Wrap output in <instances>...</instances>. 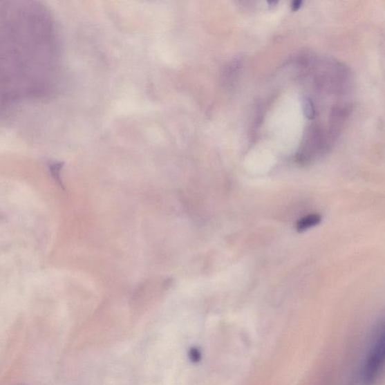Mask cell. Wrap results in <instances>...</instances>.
<instances>
[{"mask_svg": "<svg viewBox=\"0 0 385 385\" xmlns=\"http://www.w3.org/2000/svg\"><path fill=\"white\" fill-rule=\"evenodd\" d=\"M384 335L382 332L375 341L364 366V379L366 384H371L378 379L384 366Z\"/></svg>", "mask_w": 385, "mask_h": 385, "instance_id": "cell-1", "label": "cell"}, {"mask_svg": "<svg viewBox=\"0 0 385 385\" xmlns=\"http://www.w3.org/2000/svg\"><path fill=\"white\" fill-rule=\"evenodd\" d=\"M321 220V216L318 215V214H311V215L304 216L298 220L297 229L301 232V231H305L319 225Z\"/></svg>", "mask_w": 385, "mask_h": 385, "instance_id": "cell-2", "label": "cell"}, {"mask_svg": "<svg viewBox=\"0 0 385 385\" xmlns=\"http://www.w3.org/2000/svg\"><path fill=\"white\" fill-rule=\"evenodd\" d=\"M303 112L307 118H314L315 109L313 102L309 98H305L303 100Z\"/></svg>", "mask_w": 385, "mask_h": 385, "instance_id": "cell-3", "label": "cell"}, {"mask_svg": "<svg viewBox=\"0 0 385 385\" xmlns=\"http://www.w3.org/2000/svg\"><path fill=\"white\" fill-rule=\"evenodd\" d=\"M302 3H303V2H301V1H295V2H293L292 6V10H293L294 12H296V11H297L298 10H299V8L301 7Z\"/></svg>", "mask_w": 385, "mask_h": 385, "instance_id": "cell-4", "label": "cell"}]
</instances>
